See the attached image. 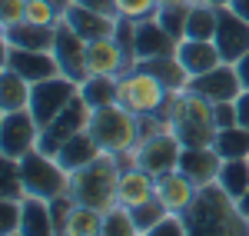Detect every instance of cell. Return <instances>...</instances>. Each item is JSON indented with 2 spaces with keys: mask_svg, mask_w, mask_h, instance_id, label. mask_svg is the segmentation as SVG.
Returning a JSON list of instances; mask_svg holds the SVG:
<instances>
[{
  "mask_svg": "<svg viewBox=\"0 0 249 236\" xmlns=\"http://www.w3.org/2000/svg\"><path fill=\"white\" fill-rule=\"evenodd\" d=\"M100 153H103V150L96 146V140L90 137V130H80L77 137H70L57 153H53V157L60 160V166H63V170H70V173H73V170H80V166H87L90 160H96Z\"/></svg>",
  "mask_w": 249,
  "mask_h": 236,
  "instance_id": "25",
  "label": "cell"
},
{
  "mask_svg": "<svg viewBox=\"0 0 249 236\" xmlns=\"http://www.w3.org/2000/svg\"><path fill=\"white\" fill-rule=\"evenodd\" d=\"M136 67H143V70H150L153 77H160V83L166 87V90H183V87H190V73H186V67L179 63L176 54H166V57H153V60H136Z\"/></svg>",
  "mask_w": 249,
  "mask_h": 236,
  "instance_id": "26",
  "label": "cell"
},
{
  "mask_svg": "<svg viewBox=\"0 0 249 236\" xmlns=\"http://www.w3.org/2000/svg\"><path fill=\"white\" fill-rule=\"evenodd\" d=\"M196 190H199V186H196L179 166L156 177V200H160L166 210H173V213H183L193 200H196Z\"/></svg>",
  "mask_w": 249,
  "mask_h": 236,
  "instance_id": "19",
  "label": "cell"
},
{
  "mask_svg": "<svg viewBox=\"0 0 249 236\" xmlns=\"http://www.w3.org/2000/svg\"><path fill=\"white\" fill-rule=\"evenodd\" d=\"M176 57H179L183 67H186L190 77H199V73L213 70L216 63H223V54H219L216 40H196V37L179 40V43H176Z\"/></svg>",
  "mask_w": 249,
  "mask_h": 236,
  "instance_id": "21",
  "label": "cell"
},
{
  "mask_svg": "<svg viewBox=\"0 0 249 236\" xmlns=\"http://www.w3.org/2000/svg\"><path fill=\"white\" fill-rule=\"evenodd\" d=\"M60 20L67 27H73L80 37L87 40H100V37H113L116 34V14H103V10H93V7H83V3H70Z\"/></svg>",
  "mask_w": 249,
  "mask_h": 236,
  "instance_id": "16",
  "label": "cell"
},
{
  "mask_svg": "<svg viewBox=\"0 0 249 236\" xmlns=\"http://www.w3.org/2000/svg\"><path fill=\"white\" fill-rule=\"evenodd\" d=\"M90 113H93V110H90V103L77 93V97L70 100L57 117L40 130V146H37V150H43V153H50V157H53V153H57L70 137H77L80 130H87V127H90Z\"/></svg>",
  "mask_w": 249,
  "mask_h": 236,
  "instance_id": "8",
  "label": "cell"
},
{
  "mask_svg": "<svg viewBox=\"0 0 249 236\" xmlns=\"http://www.w3.org/2000/svg\"><path fill=\"white\" fill-rule=\"evenodd\" d=\"M116 100L133 110L136 117H150V113H163L166 100H170V90L160 83V77H153L150 70L143 67H133L126 73H120V90H116Z\"/></svg>",
  "mask_w": 249,
  "mask_h": 236,
  "instance_id": "6",
  "label": "cell"
},
{
  "mask_svg": "<svg viewBox=\"0 0 249 236\" xmlns=\"http://www.w3.org/2000/svg\"><path fill=\"white\" fill-rule=\"evenodd\" d=\"M156 197V177L150 170H143L140 163H126L123 170H120V186H116V200L123 203V206H143V203H150Z\"/></svg>",
  "mask_w": 249,
  "mask_h": 236,
  "instance_id": "18",
  "label": "cell"
},
{
  "mask_svg": "<svg viewBox=\"0 0 249 236\" xmlns=\"http://www.w3.org/2000/svg\"><path fill=\"white\" fill-rule=\"evenodd\" d=\"M113 10H116V17L146 20V17H156L160 0H113Z\"/></svg>",
  "mask_w": 249,
  "mask_h": 236,
  "instance_id": "35",
  "label": "cell"
},
{
  "mask_svg": "<svg viewBox=\"0 0 249 236\" xmlns=\"http://www.w3.org/2000/svg\"><path fill=\"white\" fill-rule=\"evenodd\" d=\"M0 197L3 200H23V180H20V160H7L3 157V180H0Z\"/></svg>",
  "mask_w": 249,
  "mask_h": 236,
  "instance_id": "33",
  "label": "cell"
},
{
  "mask_svg": "<svg viewBox=\"0 0 249 236\" xmlns=\"http://www.w3.org/2000/svg\"><path fill=\"white\" fill-rule=\"evenodd\" d=\"M193 3V0H190ZM190 3H160V10H156V20L170 30L176 40L186 37V17H190Z\"/></svg>",
  "mask_w": 249,
  "mask_h": 236,
  "instance_id": "32",
  "label": "cell"
},
{
  "mask_svg": "<svg viewBox=\"0 0 249 236\" xmlns=\"http://www.w3.org/2000/svg\"><path fill=\"white\" fill-rule=\"evenodd\" d=\"M77 93H80V87L73 80H67L63 73L60 77H50V80H40V83H34V90H30V113L37 117L40 127H47Z\"/></svg>",
  "mask_w": 249,
  "mask_h": 236,
  "instance_id": "10",
  "label": "cell"
},
{
  "mask_svg": "<svg viewBox=\"0 0 249 236\" xmlns=\"http://www.w3.org/2000/svg\"><path fill=\"white\" fill-rule=\"evenodd\" d=\"M190 90L203 93L210 103H219V100H236L243 90H246V87H243V80H239L236 63L223 60V63H216L213 70L199 73V77H193L190 80Z\"/></svg>",
  "mask_w": 249,
  "mask_h": 236,
  "instance_id": "13",
  "label": "cell"
},
{
  "mask_svg": "<svg viewBox=\"0 0 249 236\" xmlns=\"http://www.w3.org/2000/svg\"><path fill=\"white\" fill-rule=\"evenodd\" d=\"M120 170L123 163L113 153H100L96 160H90L87 166H80L70 173V197L83 203V206H93L100 213L113 210L116 203V186H120Z\"/></svg>",
  "mask_w": 249,
  "mask_h": 236,
  "instance_id": "3",
  "label": "cell"
},
{
  "mask_svg": "<svg viewBox=\"0 0 249 236\" xmlns=\"http://www.w3.org/2000/svg\"><path fill=\"white\" fill-rule=\"evenodd\" d=\"M27 14V0H0V27L20 23Z\"/></svg>",
  "mask_w": 249,
  "mask_h": 236,
  "instance_id": "38",
  "label": "cell"
},
{
  "mask_svg": "<svg viewBox=\"0 0 249 236\" xmlns=\"http://www.w3.org/2000/svg\"><path fill=\"white\" fill-rule=\"evenodd\" d=\"M0 40L10 43V47H23V50H53L57 27L20 20V23H10V27H0Z\"/></svg>",
  "mask_w": 249,
  "mask_h": 236,
  "instance_id": "22",
  "label": "cell"
},
{
  "mask_svg": "<svg viewBox=\"0 0 249 236\" xmlns=\"http://www.w3.org/2000/svg\"><path fill=\"white\" fill-rule=\"evenodd\" d=\"M160 117L166 120V127L176 133L183 146H213L216 130H219L213 120V103L190 87L173 90Z\"/></svg>",
  "mask_w": 249,
  "mask_h": 236,
  "instance_id": "2",
  "label": "cell"
},
{
  "mask_svg": "<svg viewBox=\"0 0 249 236\" xmlns=\"http://www.w3.org/2000/svg\"><path fill=\"white\" fill-rule=\"evenodd\" d=\"M87 67H90V73L120 77V73L133 70L136 60L123 50V43L116 37H100V40H90V47H87Z\"/></svg>",
  "mask_w": 249,
  "mask_h": 236,
  "instance_id": "15",
  "label": "cell"
},
{
  "mask_svg": "<svg viewBox=\"0 0 249 236\" xmlns=\"http://www.w3.org/2000/svg\"><path fill=\"white\" fill-rule=\"evenodd\" d=\"M179 153H183V143L176 140L170 127L156 130L150 137H143L133 150V163H140L143 170H150L153 177L166 173V170H176L179 166Z\"/></svg>",
  "mask_w": 249,
  "mask_h": 236,
  "instance_id": "9",
  "label": "cell"
},
{
  "mask_svg": "<svg viewBox=\"0 0 249 236\" xmlns=\"http://www.w3.org/2000/svg\"><path fill=\"white\" fill-rule=\"evenodd\" d=\"M87 47H90V40L80 37L73 27H67V23L60 20L57 23V40H53V57H57V63H60V73H63L67 80H73L77 87L90 77Z\"/></svg>",
  "mask_w": 249,
  "mask_h": 236,
  "instance_id": "11",
  "label": "cell"
},
{
  "mask_svg": "<svg viewBox=\"0 0 249 236\" xmlns=\"http://www.w3.org/2000/svg\"><path fill=\"white\" fill-rule=\"evenodd\" d=\"M236 70H239V80H243V87H249V50L243 57L236 60Z\"/></svg>",
  "mask_w": 249,
  "mask_h": 236,
  "instance_id": "42",
  "label": "cell"
},
{
  "mask_svg": "<svg viewBox=\"0 0 249 236\" xmlns=\"http://www.w3.org/2000/svg\"><path fill=\"white\" fill-rule=\"evenodd\" d=\"M0 50H3L0 67L17 70L20 77L30 80V83L60 77V63H57V57H53V50H23V47H10V43H3Z\"/></svg>",
  "mask_w": 249,
  "mask_h": 236,
  "instance_id": "12",
  "label": "cell"
},
{
  "mask_svg": "<svg viewBox=\"0 0 249 236\" xmlns=\"http://www.w3.org/2000/svg\"><path fill=\"white\" fill-rule=\"evenodd\" d=\"M216 183L239 203V200L246 197V190H249V160H223Z\"/></svg>",
  "mask_w": 249,
  "mask_h": 236,
  "instance_id": "29",
  "label": "cell"
},
{
  "mask_svg": "<svg viewBox=\"0 0 249 236\" xmlns=\"http://www.w3.org/2000/svg\"><path fill=\"white\" fill-rule=\"evenodd\" d=\"M216 153L223 160H249V127H223L216 130V140H213Z\"/></svg>",
  "mask_w": 249,
  "mask_h": 236,
  "instance_id": "28",
  "label": "cell"
},
{
  "mask_svg": "<svg viewBox=\"0 0 249 236\" xmlns=\"http://www.w3.org/2000/svg\"><path fill=\"white\" fill-rule=\"evenodd\" d=\"M216 47H219L223 60H230V63H236V60H239V57L249 50V20L239 17L230 3H226V7H219Z\"/></svg>",
  "mask_w": 249,
  "mask_h": 236,
  "instance_id": "14",
  "label": "cell"
},
{
  "mask_svg": "<svg viewBox=\"0 0 249 236\" xmlns=\"http://www.w3.org/2000/svg\"><path fill=\"white\" fill-rule=\"evenodd\" d=\"M53 3H57V10H60V14H63V10H67V7H70L73 0H53Z\"/></svg>",
  "mask_w": 249,
  "mask_h": 236,
  "instance_id": "45",
  "label": "cell"
},
{
  "mask_svg": "<svg viewBox=\"0 0 249 236\" xmlns=\"http://www.w3.org/2000/svg\"><path fill=\"white\" fill-rule=\"evenodd\" d=\"M87 130L96 140V146L103 153H113V157L130 153L140 143V117L133 110H126L120 100L107 103V107H96L90 113V127Z\"/></svg>",
  "mask_w": 249,
  "mask_h": 236,
  "instance_id": "4",
  "label": "cell"
},
{
  "mask_svg": "<svg viewBox=\"0 0 249 236\" xmlns=\"http://www.w3.org/2000/svg\"><path fill=\"white\" fill-rule=\"evenodd\" d=\"M213 120H216L219 130H223V127H236V100H219V103H213Z\"/></svg>",
  "mask_w": 249,
  "mask_h": 236,
  "instance_id": "39",
  "label": "cell"
},
{
  "mask_svg": "<svg viewBox=\"0 0 249 236\" xmlns=\"http://www.w3.org/2000/svg\"><path fill=\"white\" fill-rule=\"evenodd\" d=\"M223 157L216 153V146H183L179 153V170L196 183V186H210L219 177Z\"/></svg>",
  "mask_w": 249,
  "mask_h": 236,
  "instance_id": "20",
  "label": "cell"
},
{
  "mask_svg": "<svg viewBox=\"0 0 249 236\" xmlns=\"http://www.w3.org/2000/svg\"><path fill=\"white\" fill-rule=\"evenodd\" d=\"M103 236H140L133 210L123 206V203H116L113 210H107L103 213Z\"/></svg>",
  "mask_w": 249,
  "mask_h": 236,
  "instance_id": "31",
  "label": "cell"
},
{
  "mask_svg": "<svg viewBox=\"0 0 249 236\" xmlns=\"http://www.w3.org/2000/svg\"><path fill=\"white\" fill-rule=\"evenodd\" d=\"M23 217H20V233L23 236H57L53 233V213H50V200L40 197H23Z\"/></svg>",
  "mask_w": 249,
  "mask_h": 236,
  "instance_id": "24",
  "label": "cell"
},
{
  "mask_svg": "<svg viewBox=\"0 0 249 236\" xmlns=\"http://www.w3.org/2000/svg\"><path fill=\"white\" fill-rule=\"evenodd\" d=\"M63 236H103V213L93 206L73 203V213L67 219V233Z\"/></svg>",
  "mask_w": 249,
  "mask_h": 236,
  "instance_id": "30",
  "label": "cell"
},
{
  "mask_svg": "<svg viewBox=\"0 0 249 236\" xmlns=\"http://www.w3.org/2000/svg\"><path fill=\"white\" fill-rule=\"evenodd\" d=\"M116 90H120V77H110V73H90V77L80 83V97L90 103V110L113 103Z\"/></svg>",
  "mask_w": 249,
  "mask_h": 236,
  "instance_id": "27",
  "label": "cell"
},
{
  "mask_svg": "<svg viewBox=\"0 0 249 236\" xmlns=\"http://www.w3.org/2000/svg\"><path fill=\"white\" fill-rule=\"evenodd\" d=\"M40 127L37 117L27 110H14V113H0V157L7 160H23L30 150L40 146Z\"/></svg>",
  "mask_w": 249,
  "mask_h": 236,
  "instance_id": "7",
  "label": "cell"
},
{
  "mask_svg": "<svg viewBox=\"0 0 249 236\" xmlns=\"http://www.w3.org/2000/svg\"><path fill=\"white\" fill-rule=\"evenodd\" d=\"M20 180H23L27 197L57 200L63 193H70V170H63L60 160L43 153V150H30L20 160Z\"/></svg>",
  "mask_w": 249,
  "mask_h": 236,
  "instance_id": "5",
  "label": "cell"
},
{
  "mask_svg": "<svg viewBox=\"0 0 249 236\" xmlns=\"http://www.w3.org/2000/svg\"><path fill=\"white\" fill-rule=\"evenodd\" d=\"M239 210H243V213H246V219H249V190H246V197L239 200Z\"/></svg>",
  "mask_w": 249,
  "mask_h": 236,
  "instance_id": "44",
  "label": "cell"
},
{
  "mask_svg": "<svg viewBox=\"0 0 249 236\" xmlns=\"http://www.w3.org/2000/svg\"><path fill=\"white\" fill-rule=\"evenodd\" d=\"M176 43H179V40L173 37V34L156 17L136 20V43H133L136 60H153V57L176 54Z\"/></svg>",
  "mask_w": 249,
  "mask_h": 236,
  "instance_id": "17",
  "label": "cell"
},
{
  "mask_svg": "<svg viewBox=\"0 0 249 236\" xmlns=\"http://www.w3.org/2000/svg\"><path fill=\"white\" fill-rule=\"evenodd\" d=\"M30 90H34L30 80H23L10 67H0V113L27 110L30 107Z\"/></svg>",
  "mask_w": 249,
  "mask_h": 236,
  "instance_id": "23",
  "label": "cell"
},
{
  "mask_svg": "<svg viewBox=\"0 0 249 236\" xmlns=\"http://www.w3.org/2000/svg\"><path fill=\"white\" fill-rule=\"evenodd\" d=\"M20 217H23L20 200H3L0 197V233L3 236L20 233Z\"/></svg>",
  "mask_w": 249,
  "mask_h": 236,
  "instance_id": "37",
  "label": "cell"
},
{
  "mask_svg": "<svg viewBox=\"0 0 249 236\" xmlns=\"http://www.w3.org/2000/svg\"><path fill=\"white\" fill-rule=\"evenodd\" d=\"M236 123L239 127H249V87L236 97Z\"/></svg>",
  "mask_w": 249,
  "mask_h": 236,
  "instance_id": "40",
  "label": "cell"
},
{
  "mask_svg": "<svg viewBox=\"0 0 249 236\" xmlns=\"http://www.w3.org/2000/svg\"><path fill=\"white\" fill-rule=\"evenodd\" d=\"M23 20L30 23H43V27H57L60 23V10L53 0H27V14Z\"/></svg>",
  "mask_w": 249,
  "mask_h": 236,
  "instance_id": "36",
  "label": "cell"
},
{
  "mask_svg": "<svg viewBox=\"0 0 249 236\" xmlns=\"http://www.w3.org/2000/svg\"><path fill=\"white\" fill-rule=\"evenodd\" d=\"M230 7L236 10V14H239V17H246V20H249V0H232Z\"/></svg>",
  "mask_w": 249,
  "mask_h": 236,
  "instance_id": "43",
  "label": "cell"
},
{
  "mask_svg": "<svg viewBox=\"0 0 249 236\" xmlns=\"http://www.w3.org/2000/svg\"><path fill=\"white\" fill-rule=\"evenodd\" d=\"M213 3H216V7H226V3H232V0H213Z\"/></svg>",
  "mask_w": 249,
  "mask_h": 236,
  "instance_id": "47",
  "label": "cell"
},
{
  "mask_svg": "<svg viewBox=\"0 0 249 236\" xmlns=\"http://www.w3.org/2000/svg\"><path fill=\"white\" fill-rule=\"evenodd\" d=\"M73 3L93 7V10H103V14H116V10H113V0H73Z\"/></svg>",
  "mask_w": 249,
  "mask_h": 236,
  "instance_id": "41",
  "label": "cell"
},
{
  "mask_svg": "<svg viewBox=\"0 0 249 236\" xmlns=\"http://www.w3.org/2000/svg\"><path fill=\"white\" fill-rule=\"evenodd\" d=\"M166 213H170V210H166V206H163L156 197L150 200V203H143V206H136V210H133V219H136V230H140V236H150V230H153V226H156L163 217H166Z\"/></svg>",
  "mask_w": 249,
  "mask_h": 236,
  "instance_id": "34",
  "label": "cell"
},
{
  "mask_svg": "<svg viewBox=\"0 0 249 236\" xmlns=\"http://www.w3.org/2000/svg\"><path fill=\"white\" fill-rule=\"evenodd\" d=\"M160 3H190V0H160Z\"/></svg>",
  "mask_w": 249,
  "mask_h": 236,
  "instance_id": "46",
  "label": "cell"
},
{
  "mask_svg": "<svg viewBox=\"0 0 249 236\" xmlns=\"http://www.w3.org/2000/svg\"><path fill=\"white\" fill-rule=\"evenodd\" d=\"M183 219H186V230L193 233H210V236H249V219L246 213L239 210V203L219 186V183H210V186H199L196 190V200L183 210Z\"/></svg>",
  "mask_w": 249,
  "mask_h": 236,
  "instance_id": "1",
  "label": "cell"
}]
</instances>
